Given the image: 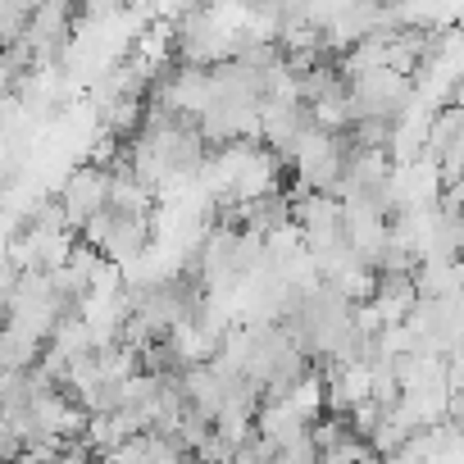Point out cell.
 Wrapping results in <instances>:
<instances>
[{"label": "cell", "mask_w": 464, "mask_h": 464, "mask_svg": "<svg viewBox=\"0 0 464 464\" xmlns=\"http://www.w3.org/2000/svg\"><path fill=\"white\" fill-rule=\"evenodd\" d=\"M10 464H55V455H51V450H24V455L10 459Z\"/></svg>", "instance_id": "8992f818"}, {"label": "cell", "mask_w": 464, "mask_h": 464, "mask_svg": "<svg viewBox=\"0 0 464 464\" xmlns=\"http://www.w3.org/2000/svg\"><path fill=\"white\" fill-rule=\"evenodd\" d=\"M364 305L378 314L382 328H392V324H405V319H410V310L419 305V292H414L410 274H378L373 296H369Z\"/></svg>", "instance_id": "7a4b0ae2"}, {"label": "cell", "mask_w": 464, "mask_h": 464, "mask_svg": "<svg viewBox=\"0 0 464 464\" xmlns=\"http://www.w3.org/2000/svg\"><path fill=\"white\" fill-rule=\"evenodd\" d=\"M378 464H419V459H414L410 450H396V455H382Z\"/></svg>", "instance_id": "52a82bcc"}, {"label": "cell", "mask_w": 464, "mask_h": 464, "mask_svg": "<svg viewBox=\"0 0 464 464\" xmlns=\"http://www.w3.org/2000/svg\"><path fill=\"white\" fill-rule=\"evenodd\" d=\"M455 141H464V110L459 105H441L432 119H428V132H423V155L437 160L441 150H450Z\"/></svg>", "instance_id": "277c9868"}, {"label": "cell", "mask_w": 464, "mask_h": 464, "mask_svg": "<svg viewBox=\"0 0 464 464\" xmlns=\"http://www.w3.org/2000/svg\"><path fill=\"white\" fill-rule=\"evenodd\" d=\"M237 214L246 218V232H256V237H274V232L292 227V196L274 191V196H260V200L237 205Z\"/></svg>", "instance_id": "3957f363"}, {"label": "cell", "mask_w": 464, "mask_h": 464, "mask_svg": "<svg viewBox=\"0 0 464 464\" xmlns=\"http://www.w3.org/2000/svg\"><path fill=\"white\" fill-rule=\"evenodd\" d=\"M55 200H60L64 227H82L87 218H96L110 205V169L105 164H78L64 178V187L55 191Z\"/></svg>", "instance_id": "6da1fadb"}, {"label": "cell", "mask_w": 464, "mask_h": 464, "mask_svg": "<svg viewBox=\"0 0 464 464\" xmlns=\"http://www.w3.org/2000/svg\"><path fill=\"white\" fill-rule=\"evenodd\" d=\"M24 455V446H19V437L5 428V423H0V464H10V459H19Z\"/></svg>", "instance_id": "5b68a950"}]
</instances>
